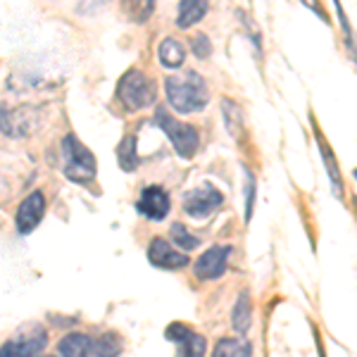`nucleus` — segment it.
Instances as JSON below:
<instances>
[{
    "instance_id": "9",
    "label": "nucleus",
    "mask_w": 357,
    "mask_h": 357,
    "mask_svg": "<svg viewBox=\"0 0 357 357\" xmlns=\"http://www.w3.org/2000/svg\"><path fill=\"white\" fill-rule=\"evenodd\" d=\"M172 200L162 186H146L141 193V198L136 200V210L138 215H143L146 220L153 222H162L169 215Z\"/></svg>"
},
{
    "instance_id": "7",
    "label": "nucleus",
    "mask_w": 357,
    "mask_h": 357,
    "mask_svg": "<svg viewBox=\"0 0 357 357\" xmlns=\"http://www.w3.org/2000/svg\"><path fill=\"white\" fill-rule=\"evenodd\" d=\"M48 343V333L41 326H33L26 333H20L13 341L0 345V357H33Z\"/></svg>"
},
{
    "instance_id": "8",
    "label": "nucleus",
    "mask_w": 357,
    "mask_h": 357,
    "mask_svg": "<svg viewBox=\"0 0 357 357\" xmlns=\"http://www.w3.org/2000/svg\"><path fill=\"white\" fill-rule=\"evenodd\" d=\"M231 255V248L229 245H212L210 250H205L203 255L195 260L193 274L200 281H215L227 272V260Z\"/></svg>"
},
{
    "instance_id": "15",
    "label": "nucleus",
    "mask_w": 357,
    "mask_h": 357,
    "mask_svg": "<svg viewBox=\"0 0 357 357\" xmlns=\"http://www.w3.org/2000/svg\"><path fill=\"white\" fill-rule=\"evenodd\" d=\"M207 13V3H203V0H183L181 5H178V17H176V24L181 29H188L191 24H195V22H200Z\"/></svg>"
},
{
    "instance_id": "18",
    "label": "nucleus",
    "mask_w": 357,
    "mask_h": 357,
    "mask_svg": "<svg viewBox=\"0 0 357 357\" xmlns=\"http://www.w3.org/2000/svg\"><path fill=\"white\" fill-rule=\"evenodd\" d=\"M122 353V343L114 333H102L100 338H93L91 357H117Z\"/></svg>"
},
{
    "instance_id": "6",
    "label": "nucleus",
    "mask_w": 357,
    "mask_h": 357,
    "mask_svg": "<svg viewBox=\"0 0 357 357\" xmlns=\"http://www.w3.org/2000/svg\"><path fill=\"white\" fill-rule=\"evenodd\" d=\"M165 336L176 345V357H205V350H207L205 336L188 329L186 324L174 321V324L167 326Z\"/></svg>"
},
{
    "instance_id": "4",
    "label": "nucleus",
    "mask_w": 357,
    "mask_h": 357,
    "mask_svg": "<svg viewBox=\"0 0 357 357\" xmlns=\"http://www.w3.org/2000/svg\"><path fill=\"white\" fill-rule=\"evenodd\" d=\"M117 98L129 110H146L155 102V84L138 69H129L117 86Z\"/></svg>"
},
{
    "instance_id": "2",
    "label": "nucleus",
    "mask_w": 357,
    "mask_h": 357,
    "mask_svg": "<svg viewBox=\"0 0 357 357\" xmlns=\"http://www.w3.org/2000/svg\"><path fill=\"white\" fill-rule=\"evenodd\" d=\"M155 124L165 131L167 138H169V143L174 146V151L181 155L183 160L193 158L200 146V134L195 126L186 124V122H178V119L172 117L165 107H158V110H155Z\"/></svg>"
},
{
    "instance_id": "14",
    "label": "nucleus",
    "mask_w": 357,
    "mask_h": 357,
    "mask_svg": "<svg viewBox=\"0 0 357 357\" xmlns=\"http://www.w3.org/2000/svg\"><path fill=\"white\" fill-rule=\"evenodd\" d=\"M183 60H186V48L181 45V41H176V38H165V41L160 43V62H162L165 67H169V69L181 67Z\"/></svg>"
},
{
    "instance_id": "20",
    "label": "nucleus",
    "mask_w": 357,
    "mask_h": 357,
    "mask_svg": "<svg viewBox=\"0 0 357 357\" xmlns=\"http://www.w3.org/2000/svg\"><path fill=\"white\" fill-rule=\"evenodd\" d=\"M0 131L8 136H17L15 134V126H13V117H10V110L0 102Z\"/></svg>"
},
{
    "instance_id": "1",
    "label": "nucleus",
    "mask_w": 357,
    "mask_h": 357,
    "mask_svg": "<svg viewBox=\"0 0 357 357\" xmlns=\"http://www.w3.org/2000/svg\"><path fill=\"white\" fill-rule=\"evenodd\" d=\"M165 91H167V100L174 107L176 112H198L203 110L210 100L207 93V84L200 74L195 72H183V74H172L165 79Z\"/></svg>"
},
{
    "instance_id": "17",
    "label": "nucleus",
    "mask_w": 357,
    "mask_h": 357,
    "mask_svg": "<svg viewBox=\"0 0 357 357\" xmlns=\"http://www.w3.org/2000/svg\"><path fill=\"white\" fill-rule=\"evenodd\" d=\"M117 162L124 172H134L138 167V155H136V136L126 134L124 141L117 146Z\"/></svg>"
},
{
    "instance_id": "16",
    "label": "nucleus",
    "mask_w": 357,
    "mask_h": 357,
    "mask_svg": "<svg viewBox=\"0 0 357 357\" xmlns=\"http://www.w3.org/2000/svg\"><path fill=\"white\" fill-rule=\"evenodd\" d=\"M252 345L243 341V338H222L215 345V353L212 357H250Z\"/></svg>"
},
{
    "instance_id": "22",
    "label": "nucleus",
    "mask_w": 357,
    "mask_h": 357,
    "mask_svg": "<svg viewBox=\"0 0 357 357\" xmlns=\"http://www.w3.org/2000/svg\"><path fill=\"white\" fill-rule=\"evenodd\" d=\"M331 162V153H326V165ZM331 176H333V181H336V186H338V172H336V167H331Z\"/></svg>"
},
{
    "instance_id": "21",
    "label": "nucleus",
    "mask_w": 357,
    "mask_h": 357,
    "mask_svg": "<svg viewBox=\"0 0 357 357\" xmlns=\"http://www.w3.org/2000/svg\"><path fill=\"white\" fill-rule=\"evenodd\" d=\"M193 53L198 55V57H205L207 53H210V43H207L205 36L193 38Z\"/></svg>"
},
{
    "instance_id": "11",
    "label": "nucleus",
    "mask_w": 357,
    "mask_h": 357,
    "mask_svg": "<svg viewBox=\"0 0 357 357\" xmlns=\"http://www.w3.org/2000/svg\"><path fill=\"white\" fill-rule=\"evenodd\" d=\"M43 212H45V195L41 191L29 193L22 200L20 210H17V229H20V234H31L41 224Z\"/></svg>"
},
{
    "instance_id": "12",
    "label": "nucleus",
    "mask_w": 357,
    "mask_h": 357,
    "mask_svg": "<svg viewBox=\"0 0 357 357\" xmlns=\"http://www.w3.org/2000/svg\"><path fill=\"white\" fill-rule=\"evenodd\" d=\"M57 350H60L62 357H91L93 336H89V333H67L65 338H60Z\"/></svg>"
},
{
    "instance_id": "3",
    "label": "nucleus",
    "mask_w": 357,
    "mask_h": 357,
    "mask_svg": "<svg viewBox=\"0 0 357 357\" xmlns=\"http://www.w3.org/2000/svg\"><path fill=\"white\" fill-rule=\"evenodd\" d=\"M62 160L69 181L86 183L96 176V158L74 134H67L62 141Z\"/></svg>"
},
{
    "instance_id": "23",
    "label": "nucleus",
    "mask_w": 357,
    "mask_h": 357,
    "mask_svg": "<svg viewBox=\"0 0 357 357\" xmlns=\"http://www.w3.org/2000/svg\"><path fill=\"white\" fill-rule=\"evenodd\" d=\"M48 357H50V355H48Z\"/></svg>"
},
{
    "instance_id": "10",
    "label": "nucleus",
    "mask_w": 357,
    "mask_h": 357,
    "mask_svg": "<svg viewBox=\"0 0 357 357\" xmlns=\"http://www.w3.org/2000/svg\"><path fill=\"white\" fill-rule=\"evenodd\" d=\"M148 260L151 264L160 269H169V272H174V269H181L188 264V255L181 250H176L174 245L169 243V241L165 238H153L151 245H148Z\"/></svg>"
},
{
    "instance_id": "5",
    "label": "nucleus",
    "mask_w": 357,
    "mask_h": 357,
    "mask_svg": "<svg viewBox=\"0 0 357 357\" xmlns=\"http://www.w3.org/2000/svg\"><path fill=\"white\" fill-rule=\"evenodd\" d=\"M224 203V195L220 193V188H215L212 183H203V186L193 188L183 195V210L188 217L193 220H205L212 212Z\"/></svg>"
},
{
    "instance_id": "13",
    "label": "nucleus",
    "mask_w": 357,
    "mask_h": 357,
    "mask_svg": "<svg viewBox=\"0 0 357 357\" xmlns=\"http://www.w3.org/2000/svg\"><path fill=\"white\" fill-rule=\"evenodd\" d=\"M250 321H252V303H250V293L241 291L238 301H236L234 310H231V324L234 329L243 336L250 329Z\"/></svg>"
},
{
    "instance_id": "19",
    "label": "nucleus",
    "mask_w": 357,
    "mask_h": 357,
    "mask_svg": "<svg viewBox=\"0 0 357 357\" xmlns=\"http://www.w3.org/2000/svg\"><path fill=\"white\" fill-rule=\"evenodd\" d=\"M172 241L176 243V250L181 252H188V250H195V248L200 245V238L195 234L188 231L183 224H172Z\"/></svg>"
}]
</instances>
